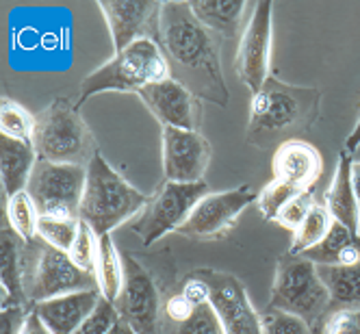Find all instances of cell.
<instances>
[{"label": "cell", "instance_id": "cell-1", "mask_svg": "<svg viewBox=\"0 0 360 334\" xmlns=\"http://www.w3.org/2000/svg\"><path fill=\"white\" fill-rule=\"evenodd\" d=\"M157 39L167 63L178 68V74H187L185 87L193 96L207 98L219 107L228 105V87L224 83L217 41L193 15L189 3H163Z\"/></svg>", "mask_w": 360, "mask_h": 334}, {"label": "cell", "instance_id": "cell-2", "mask_svg": "<svg viewBox=\"0 0 360 334\" xmlns=\"http://www.w3.org/2000/svg\"><path fill=\"white\" fill-rule=\"evenodd\" d=\"M319 105V89L289 85L269 76L261 91L252 96L248 137L261 143L276 135L306 131L317 120Z\"/></svg>", "mask_w": 360, "mask_h": 334}, {"label": "cell", "instance_id": "cell-3", "mask_svg": "<svg viewBox=\"0 0 360 334\" xmlns=\"http://www.w3.org/2000/svg\"><path fill=\"white\" fill-rule=\"evenodd\" d=\"M150 198L137 191L131 183L107 163L98 150H94L87 165V183L79 209V219L87 221L100 237L111 235L117 226L135 217L148 207Z\"/></svg>", "mask_w": 360, "mask_h": 334}, {"label": "cell", "instance_id": "cell-4", "mask_svg": "<svg viewBox=\"0 0 360 334\" xmlns=\"http://www.w3.org/2000/svg\"><path fill=\"white\" fill-rule=\"evenodd\" d=\"M172 79V70L167 57L163 55L161 46L146 37L137 39L126 50L117 53L109 63L94 70L87 79L81 83V98L76 102V109L102 91H131L137 94L139 89Z\"/></svg>", "mask_w": 360, "mask_h": 334}, {"label": "cell", "instance_id": "cell-5", "mask_svg": "<svg viewBox=\"0 0 360 334\" xmlns=\"http://www.w3.org/2000/svg\"><path fill=\"white\" fill-rule=\"evenodd\" d=\"M269 308L293 313L311 326L328 317L332 295L319 276L317 265L306 256L291 252L278 259Z\"/></svg>", "mask_w": 360, "mask_h": 334}, {"label": "cell", "instance_id": "cell-6", "mask_svg": "<svg viewBox=\"0 0 360 334\" xmlns=\"http://www.w3.org/2000/svg\"><path fill=\"white\" fill-rule=\"evenodd\" d=\"M91 133L79 115L76 105L57 98L37 115L33 148L37 159L53 163H79L87 157Z\"/></svg>", "mask_w": 360, "mask_h": 334}, {"label": "cell", "instance_id": "cell-7", "mask_svg": "<svg viewBox=\"0 0 360 334\" xmlns=\"http://www.w3.org/2000/svg\"><path fill=\"white\" fill-rule=\"evenodd\" d=\"M87 167L79 163H53L37 159L29 181V195L39 215L76 219L85 193Z\"/></svg>", "mask_w": 360, "mask_h": 334}, {"label": "cell", "instance_id": "cell-8", "mask_svg": "<svg viewBox=\"0 0 360 334\" xmlns=\"http://www.w3.org/2000/svg\"><path fill=\"white\" fill-rule=\"evenodd\" d=\"M207 183H165L143 209L141 219L133 226L143 245H152L172 230H178L191 215L193 207L209 195Z\"/></svg>", "mask_w": 360, "mask_h": 334}, {"label": "cell", "instance_id": "cell-9", "mask_svg": "<svg viewBox=\"0 0 360 334\" xmlns=\"http://www.w3.org/2000/svg\"><path fill=\"white\" fill-rule=\"evenodd\" d=\"M271 11L274 3H254L252 18L248 27L241 33L239 53H237V74L239 81L254 94H259L261 87L269 79L271 65Z\"/></svg>", "mask_w": 360, "mask_h": 334}, {"label": "cell", "instance_id": "cell-10", "mask_svg": "<svg viewBox=\"0 0 360 334\" xmlns=\"http://www.w3.org/2000/svg\"><path fill=\"white\" fill-rule=\"evenodd\" d=\"M254 200H259V193H254L248 185L204 195L193 207L187 221L178 228V233L193 239H217L235 226L239 215Z\"/></svg>", "mask_w": 360, "mask_h": 334}, {"label": "cell", "instance_id": "cell-11", "mask_svg": "<svg viewBox=\"0 0 360 334\" xmlns=\"http://www.w3.org/2000/svg\"><path fill=\"white\" fill-rule=\"evenodd\" d=\"M161 157L165 183H202L211 161V146L198 131L163 126Z\"/></svg>", "mask_w": 360, "mask_h": 334}, {"label": "cell", "instance_id": "cell-12", "mask_svg": "<svg viewBox=\"0 0 360 334\" xmlns=\"http://www.w3.org/2000/svg\"><path fill=\"white\" fill-rule=\"evenodd\" d=\"M211 287V306L226 330V334H263V319L254 306L241 282L224 271L200 269L198 271Z\"/></svg>", "mask_w": 360, "mask_h": 334}, {"label": "cell", "instance_id": "cell-13", "mask_svg": "<svg viewBox=\"0 0 360 334\" xmlns=\"http://www.w3.org/2000/svg\"><path fill=\"white\" fill-rule=\"evenodd\" d=\"M98 7L111 31L115 55L137 39L157 37L163 3H152V0H100Z\"/></svg>", "mask_w": 360, "mask_h": 334}, {"label": "cell", "instance_id": "cell-14", "mask_svg": "<svg viewBox=\"0 0 360 334\" xmlns=\"http://www.w3.org/2000/svg\"><path fill=\"white\" fill-rule=\"evenodd\" d=\"M94 282L98 287L96 274H89V271H83L81 267H76L68 252L57 250L53 245H46L39 254L29 297L33 302H46L59 295L76 293V291H89L94 289Z\"/></svg>", "mask_w": 360, "mask_h": 334}, {"label": "cell", "instance_id": "cell-15", "mask_svg": "<svg viewBox=\"0 0 360 334\" xmlns=\"http://www.w3.org/2000/svg\"><path fill=\"white\" fill-rule=\"evenodd\" d=\"M124 287L113 302L124 321L137 334H152L159 317V291L150 274L131 256H124Z\"/></svg>", "mask_w": 360, "mask_h": 334}, {"label": "cell", "instance_id": "cell-16", "mask_svg": "<svg viewBox=\"0 0 360 334\" xmlns=\"http://www.w3.org/2000/svg\"><path fill=\"white\" fill-rule=\"evenodd\" d=\"M137 96L150 109V113L161 122V126L198 131V122H200L198 96H193L178 81L165 79L161 83H152L139 89Z\"/></svg>", "mask_w": 360, "mask_h": 334}, {"label": "cell", "instance_id": "cell-17", "mask_svg": "<svg viewBox=\"0 0 360 334\" xmlns=\"http://www.w3.org/2000/svg\"><path fill=\"white\" fill-rule=\"evenodd\" d=\"M274 176L300 191H311L321 178L323 161L315 146L302 139H287L274 152Z\"/></svg>", "mask_w": 360, "mask_h": 334}, {"label": "cell", "instance_id": "cell-18", "mask_svg": "<svg viewBox=\"0 0 360 334\" xmlns=\"http://www.w3.org/2000/svg\"><path fill=\"white\" fill-rule=\"evenodd\" d=\"M100 297L102 293L96 289L76 291L46 302H37L33 311L41 317L46 328L53 334H74L81 328V323L94 313Z\"/></svg>", "mask_w": 360, "mask_h": 334}, {"label": "cell", "instance_id": "cell-19", "mask_svg": "<svg viewBox=\"0 0 360 334\" xmlns=\"http://www.w3.org/2000/svg\"><path fill=\"white\" fill-rule=\"evenodd\" d=\"M352 154L343 148L339 154V165L334 172L332 185L326 191V209L332 219L347 226L352 233L360 235V209L352 185Z\"/></svg>", "mask_w": 360, "mask_h": 334}, {"label": "cell", "instance_id": "cell-20", "mask_svg": "<svg viewBox=\"0 0 360 334\" xmlns=\"http://www.w3.org/2000/svg\"><path fill=\"white\" fill-rule=\"evenodd\" d=\"M35 163L37 152L33 143L3 137V146H0V176H3V189L7 198L20 191H27Z\"/></svg>", "mask_w": 360, "mask_h": 334}, {"label": "cell", "instance_id": "cell-21", "mask_svg": "<svg viewBox=\"0 0 360 334\" xmlns=\"http://www.w3.org/2000/svg\"><path fill=\"white\" fill-rule=\"evenodd\" d=\"M189 9L209 31L237 37L245 3L243 0H193L189 3Z\"/></svg>", "mask_w": 360, "mask_h": 334}, {"label": "cell", "instance_id": "cell-22", "mask_svg": "<svg viewBox=\"0 0 360 334\" xmlns=\"http://www.w3.org/2000/svg\"><path fill=\"white\" fill-rule=\"evenodd\" d=\"M319 276L332 295V311L356 308L360 304V263L349 267H319Z\"/></svg>", "mask_w": 360, "mask_h": 334}, {"label": "cell", "instance_id": "cell-23", "mask_svg": "<svg viewBox=\"0 0 360 334\" xmlns=\"http://www.w3.org/2000/svg\"><path fill=\"white\" fill-rule=\"evenodd\" d=\"M96 280L98 291L109 302H115L124 287V261L113 245L111 235L100 237L98 241V259H96Z\"/></svg>", "mask_w": 360, "mask_h": 334}, {"label": "cell", "instance_id": "cell-24", "mask_svg": "<svg viewBox=\"0 0 360 334\" xmlns=\"http://www.w3.org/2000/svg\"><path fill=\"white\" fill-rule=\"evenodd\" d=\"M334 219L330 211L326 209V204H315L304 219V224L293 233V243H291V254H304L306 250L315 248L317 243L323 241L328 235V230L332 228Z\"/></svg>", "mask_w": 360, "mask_h": 334}, {"label": "cell", "instance_id": "cell-25", "mask_svg": "<svg viewBox=\"0 0 360 334\" xmlns=\"http://www.w3.org/2000/svg\"><path fill=\"white\" fill-rule=\"evenodd\" d=\"M35 115H31L20 102L11 98H3L0 102V133L3 137L33 143L35 135Z\"/></svg>", "mask_w": 360, "mask_h": 334}, {"label": "cell", "instance_id": "cell-26", "mask_svg": "<svg viewBox=\"0 0 360 334\" xmlns=\"http://www.w3.org/2000/svg\"><path fill=\"white\" fill-rule=\"evenodd\" d=\"M0 278H3V311L7 308H22L24 289L20 278V261H18V248L9 237H3V265H0Z\"/></svg>", "mask_w": 360, "mask_h": 334}, {"label": "cell", "instance_id": "cell-27", "mask_svg": "<svg viewBox=\"0 0 360 334\" xmlns=\"http://www.w3.org/2000/svg\"><path fill=\"white\" fill-rule=\"evenodd\" d=\"M7 219L13 233L20 235V239L31 241L37 235L39 224V211L35 207L29 191H20L11 198H7Z\"/></svg>", "mask_w": 360, "mask_h": 334}, {"label": "cell", "instance_id": "cell-28", "mask_svg": "<svg viewBox=\"0 0 360 334\" xmlns=\"http://www.w3.org/2000/svg\"><path fill=\"white\" fill-rule=\"evenodd\" d=\"M76 233H79V217L76 219H59V217H44L39 215L37 235L46 241V245H53L57 250L70 252Z\"/></svg>", "mask_w": 360, "mask_h": 334}, {"label": "cell", "instance_id": "cell-29", "mask_svg": "<svg viewBox=\"0 0 360 334\" xmlns=\"http://www.w3.org/2000/svg\"><path fill=\"white\" fill-rule=\"evenodd\" d=\"M98 235L94 233V228L79 219V233H76V239L70 248V259L74 261L76 267H81L83 271L94 274L96 271V259H98Z\"/></svg>", "mask_w": 360, "mask_h": 334}, {"label": "cell", "instance_id": "cell-30", "mask_svg": "<svg viewBox=\"0 0 360 334\" xmlns=\"http://www.w3.org/2000/svg\"><path fill=\"white\" fill-rule=\"evenodd\" d=\"M295 193H300V189H295V187H291L287 183L278 181V178H274V181L259 193V209H261L263 219L276 221L280 211H282V207H285V204Z\"/></svg>", "mask_w": 360, "mask_h": 334}, {"label": "cell", "instance_id": "cell-31", "mask_svg": "<svg viewBox=\"0 0 360 334\" xmlns=\"http://www.w3.org/2000/svg\"><path fill=\"white\" fill-rule=\"evenodd\" d=\"M263 319V334H313V326L306 323L302 317L280 311V308H267Z\"/></svg>", "mask_w": 360, "mask_h": 334}, {"label": "cell", "instance_id": "cell-32", "mask_svg": "<svg viewBox=\"0 0 360 334\" xmlns=\"http://www.w3.org/2000/svg\"><path fill=\"white\" fill-rule=\"evenodd\" d=\"M315 207V198L311 191H300L295 193L285 207H282L276 224H280L282 228H287V230H295L304 224V219L308 217V213H311V209Z\"/></svg>", "mask_w": 360, "mask_h": 334}, {"label": "cell", "instance_id": "cell-33", "mask_svg": "<svg viewBox=\"0 0 360 334\" xmlns=\"http://www.w3.org/2000/svg\"><path fill=\"white\" fill-rule=\"evenodd\" d=\"M176 334H226L215 308L211 304H204V306H198L193 315L178 326V332Z\"/></svg>", "mask_w": 360, "mask_h": 334}, {"label": "cell", "instance_id": "cell-34", "mask_svg": "<svg viewBox=\"0 0 360 334\" xmlns=\"http://www.w3.org/2000/svg\"><path fill=\"white\" fill-rule=\"evenodd\" d=\"M120 319V313L113 302H109L107 297H100L98 306L94 308V313L81 323V328L74 334H107L115 321Z\"/></svg>", "mask_w": 360, "mask_h": 334}, {"label": "cell", "instance_id": "cell-35", "mask_svg": "<svg viewBox=\"0 0 360 334\" xmlns=\"http://www.w3.org/2000/svg\"><path fill=\"white\" fill-rule=\"evenodd\" d=\"M326 334H360V308H341L326 317Z\"/></svg>", "mask_w": 360, "mask_h": 334}, {"label": "cell", "instance_id": "cell-36", "mask_svg": "<svg viewBox=\"0 0 360 334\" xmlns=\"http://www.w3.org/2000/svg\"><path fill=\"white\" fill-rule=\"evenodd\" d=\"M180 293H183L195 308L204 306V304H211V287H209V282L204 280L198 271L185 280L183 291H180Z\"/></svg>", "mask_w": 360, "mask_h": 334}, {"label": "cell", "instance_id": "cell-37", "mask_svg": "<svg viewBox=\"0 0 360 334\" xmlns=\"http://www.w3.org/2000/svg\"><path fill=\"white\" fill-rule=\"evenodd\" d=\"M163 311H165V315H167L172 321H176V323L180 326V323H185V321L193 315L195 306H193L183 293H176V295H172V297L165 302Z\"/></svg>", "mask_w": 360, "mask_h": 334}, {"label": "cell", "instance_id": "cell-38", "mask_svg": "<svg viewBox=\"0 0 360 334\" xmlns=\"http://www.w3.org/2000/svg\"><path fill=\"white\" fill-rule=\"evenodd\" d=\"M18 334H53V332H50V330L46 328V323L41 321V317H39L35 311H31L27 317H24V321H22Z\"/></svg>", "mask_w": 360, "mask_h": 334}, {"label": "cell", "instance_id": "cell-39", "mask_svg": "<svg viewBox=\"0 0 360 334\" xmlns=\"http://www.w3.org/2000/svg\"><path fill=\"white\" fill-rule=\"evenodd\" d=\"M358 148H360V117H358V122H356V126H354V131L349 133V137L345 139V150H347L349 154H354Z\"/></svg>", "mask_w": 360, "mask_h": 334}, {"label": "cell", "instance_id": "cell-40", "mask_svg": "<svg viewBox=\"0 0 360 334\" xmlns=\"http://www.w3.org/2000/svg\"><path fill=\"white\" fill-rule=\"evenodd\" d=\"M352 185H354V193H356L358 209H360V161L352 163Z\"/></svg>", "mask_w": 360, "mask_h": 334}, {"label": "cell", "instance_id": "cell-41", "mask_svg": "<svg viewBox=\"0 0 360 334\" xmlns=\"http://www.w3.org/2000/svg\"><path fill=\"white\" fill-rule=\"evenodd\" d=\"M107 334H137V332H135V328H133L131 323L124 321V319L120 317V319L115 321V326H113Z\"/></svg>", "mask_w": 360, "mask_h": 334}, {"label": "cell", "instance_id": "cell-42", "mask_svg": "<svg viewBox=\"0 0 360 334\" xmlns=\"http://www.w3.org/2000/svg\"><path fill=\"white\" fill-rule=\"evenodd\" d=\"M313 334H326V317L313 326Z\"/></svg>", "mask_w": 360, "mask_h": 334}]
</instances>
